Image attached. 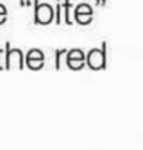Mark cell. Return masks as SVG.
<instances>
[{
    "instance_id": "obj_1",
    "label": "cell",
    "mask_w": 143,
    "mask_h": 150,
    "mask_svg": "<svg viewBox=\"0 0 143 150\" xmlns=\"http://www.w3.org/2000/svg\"><path fill=\"white\" fill-rule=\"evenodd\" d=\"M85 64L92 70H104L107 67V42L104 41L101 48H92L85 54Z\"/></svg>"
},
{
    "instance_id": "obj_2",
    "label": "cell",
    "mask_w": 143,
    "mask_h": 150,
    "mask_svg": "<svg viewBox=\"0 0 143 150\" xmlns=\"http://www.w3.org/2000/svg\"><path fill=\"white\" fill-rule=\"evenodd\" d=\"M34 16L37 25H48L54 21V7L50 3H41L40 0H32Z\"/></svg>"
},
{
    "instance_id": "obj_3",
    "label": "cell",
    "mask_w": 143,
    "mask_h": 150,
    "mask_svg": "<svg viewBox=\"0 0 143 150\" xmlns=\"http://www.w3.org/2000/svg\"><path fill=\"white\" fill-rule=\"evenodd\" d=\"M73 18L79 25H89L94 19V9L89 3H79L73 9ZM73 21V22H75Z\"/></svg>"
},
{
    "instance_id": "obj_4",
    "label": "cell",
    "mask_w": 143,
    "mask_h": 150,
    "mask_svg": "<svg viewBox=\"0 0 143 150\" xmlns=\"http://www.w3.org/2000/svg\"><path fill=\"white\" fill-rule=\"evenodd\" d=\"M25 67L23 63V52L19 48L9 47L6 57V69L4 70H22Z\"/></svg>"
},
{
    "instance_id": "obj_5",
    "label": "cell",
    "mask_w": 143,
    "mask_h": 150,
    "mask_svg": "<svg viewBox=\"0 0 143 150\" xmlns=\"http://www.w3.org/2000/svg\"><path fill=\"white\" fill-rule=\"evenodd\" d=\"M23 63L29 70H40L41 67H44L46 63V57L43 54V51L38 48H32L26 52V55L23 57Z\"/></svg>"
},
{
    "instance_id": "obj_6",
    "label": "cell",
    "mask_w": 143,
    "mask_h": 150,
    "mask_svg": "<svg viewBox=\"0 0 143 150\" xmlns=\"http://www.w3.org/2000/svg\"><path fill=\"white\" fill-rule=\"evenodd\" d=\"M66 64L72 69V70H82L86 64H85V52L80 48H72L67 52L66 57Z\"/></svg>"
},
{
    "instance_id": "obj_7",
    "label": "cell",
    "mask_w": 143,
    "mask_h": 150,
    "mask_svg": "<svg viewBox=\"0 0 143 150\" xmlns=\"http://www.w3.org/2000/svg\"><path fill=\"white\" fill-rule=\"evenodd\" d=\"M61 4V18L63 22L67 25H73V18H72V12L75 9V4L72 3V0H63Z\"/></svg>"
},
{
    "instance_id": "obj_8",
    "label": "cell",
    "mask_w": 143,
    "mask_h": 150,
    "mask_svg": "<svg viewBox=\"0 0 143 150\" xmlns=\"http://www.w3.org/2000/svg\"><path fill=\"white\" fill-rule=\"evenodd\" d=\"M67 52L69 50H66V48H60V50H55L54 51V67L57 69V70H60L61 69V64L66 61V57H67Z\"/></svg>"
},
{
    "instance_id": "obj_9",
    "label": "cell",
    "mask_w": 143,
    "mask_h": 150,
    "mask_svg": "<svg viewBox=\"0 0 143 150\" xmlns=\"http://www.w3.org/2000/svg\"><path fill=\"white\" fill-rule=\"evenodd\" d=\"M9 47H10V42L9 41L4 44V47H1V44H0V70H4L6 69V57H7Z\"/></svg>"
},
{
    "instance_id": "obj_10",
    "label": "cell",
    "mask_w": 143,
    "mask_h": 150,
    "mask_svg": "<svg viewBox=\"0 0 143 150\" xmlns=\"http://www.w3.org/2000/svg\"><path fill=\"white\" fill-rule=\"evenodd\" d=\"M54 22H55L57 25H60V23L63 22V18H61V4H60V3H57V4H55V13H54Z\"/></svg>"
},
{
    "instance_id": "obj_11",
    "label": "cell",
    "mask_w": 143,
    "mask_h": 150,
    "mask_svg": "<svg viewBox=\"0 0 143 150\" xmlns=\"http://www.w3.org/2000/svg\"><path fill=\"white\" fill-rule=\"evenodd\" d=\"M7 21V9L4 4L0 3V25H3Z\"/></svg>"
},
{
    "instance_id": "obj_12",
    "label": "cell",
    "mask_w": 143,
    "mask_h": 150,
    "mask_svg": "<svg viewBox=\"0 0 143 150\" xmlns=\"http://www.w3.org/2000/svg\"><path fill=\"white\" fill-rule=\"evenodd\" d=\"M32 4V0H26V3H25V6H31Z\"/></svg>"
}]
</instances>
